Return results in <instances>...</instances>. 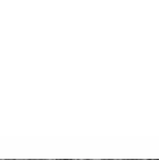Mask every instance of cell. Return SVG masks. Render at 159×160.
I'll use <instances>...</instances> for the list:
<instances>
[{
    "instance_id": "cell-1",
    "label": "cell",
    "mask_w": 159,
    "mask_h": 160,
    "mask_svg": "<svg viewBox=\"0 0 159 160\" xmlns=\"http://www.w3.org/2000/svg\"><path fill=\"white\" fill-rule=\"evenodd\" d=\"M57 160H72V159H57Z\"/></svg>"
},
{
    "instance_id": "cell-2",
    "label": "cell",
    "mask_w": 159,
    "mask_h": 160,
    "mask_svg": "<svg viewBox=\"0 0 159 160\" xmlns=\"http://www.w3.org/2000/svg\"><path fill=\"white\" fill-rule=\"evenodd\" d=\"M124 160H138V159H124Z\"/></svg>"
},
{
    "instance_id": "cell-3",
    "label": "cell",
    "mask_w": 159,
    "mask_h": 160,
    "mask_svg": "<svg viewBox=\"0 0 159 160\" xmlns=\"http://www.w3.org/2000/svg\"><path fill=\"white\" fill-rule=\"evenodd\" d=\"M101 160H113V159H101Z\"/></svg>"
},
{
    "instance_id": "cell-4",
    "label": "cell",
    "mask_w": 159,
    "mask_h": 160,
    "mask_svg": "<svg viewBox=\"0 0 159 160\" xmlns=\"http://www.w3.org/2000/svg\"><path fill=\"white\" fill-rule=\"evenodd\" d=\"M148 160H159V159H148Z\"/></svg>"
},
{
    "instance_id": "cell-5",
    "label": "cell",
    "mask_w": 159,
    "mask_h": 160,
    "mask_svg": "<svg viewBox=\"0 0 159 160\" xmlns=\"http://www.w3.org/2000/svg\"><path fill=\"white\" fill-rule=\"evenodd\" d=\"M32 160H42V159H32Z\"/></svg>"
}]
</instances>
